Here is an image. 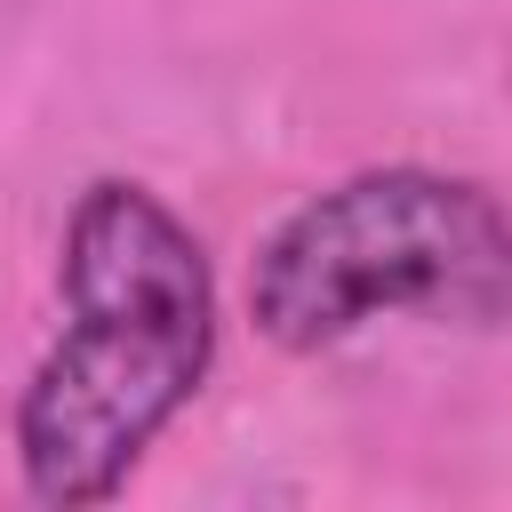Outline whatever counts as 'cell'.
Here are the masks:
<instances>
[{
    "label": "cell",
    "instance_id": "cell-1",
    "mask_svg": "<svg viewBox=\"0 0 512 512\" xmlns=\"http://www.w3.org/2000/svg\"><path fill=\"white\" fill-rule=\"evenodd\" d=\"M64 328L16 392L32 504H112L216 368V272L200 232L136 176H96L64 216Z\"/></svg>",
    "mask_w": 512,
    "mask_h": 512
},
{
    "label": "cell",
    "instance_id": "cell-2",
    "mask_svg": "<svg viewBox=\"0 0 512 512\" xmlns=\"http://www.w3.org/2000/svg\"><path fill=\"white\" fill-rule=\"evenodd\" d=\"M248 320L272 352H336L376 320H512V208L448 168H360L296 200L248 256Z\"/></svg>",
    "mask_w": 512,
    "mask_h": 512
}]
</instances>
